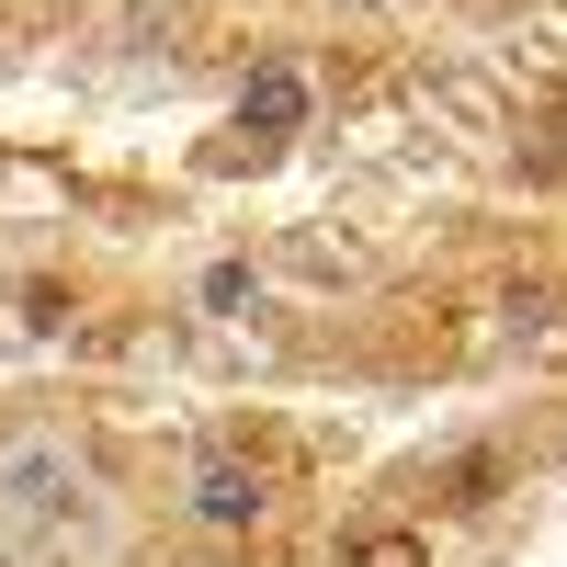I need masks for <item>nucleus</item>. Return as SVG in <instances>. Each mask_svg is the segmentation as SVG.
Listing matches in <instances>:
<instances>
[{
	"mask_svg": "<svg viewBox=\"0 0 567 567\" xmlns=\"http://www.w3.org/2000/svg\"><path fill=\"white\" fill-rule=\"evenodd\" d=\"M91 523H103V499L69 443H0V567H69Z\"/></svg>",
	"mask_w": 567,
	"mask_h": 567,
	"instance_id": "obj_1",
	"label": "nucleus"
},
{
	"mask_svg": "<svg viewBox=\"0 0 567 567\" xmlns=\"http://www.w3.org/2000/svg\"><path fill=\"white\" fill-rule=\"evenodd\" d=\"M261 511H272V477H261L250 454H205L194 465V523L205 534H250Z\"/></svg>",
	"mask_w": 567,
	"mask_h": 567,
	"instance_id": "obj_2",
	"label": "nucleus"
},
{
	"mask_svg": "<svg viewBox=\"0 0 567 567\" xmlns=\"http://www.w3.org/2000/svg\"><path fill=\"white\" fill-rule=\"evenodd\" d=\"M499 488H511V454H488V443H465L443 477H432V499H443V511H488Z\"/></svg>",
	"mask_w": 567,
	"mask_h": 567,
	"instance_id": "obj_3",
	"label": "nucleus"
},
{
	"mask_svg": "<svg viewBox=\"0 0 567 567\" xmlns=\"http://www.w3.org/2000/svg\"><path fill=\"white\" fill-rule=\"evenodd\" d=\"M239 125L296 136V125H307V80H296V69H261V80H250V103H239Z\"/></svg>",
	"mask_w": 567,
	"mask_h": 567,
	"instance_id": "obj_4",
	"label": "nucleus"
},
{
	"mask_svg": "<svg viewBox=\"0 0 567 567\" xmlns=\"http://www.w3.org/2000/svg\"><path fill=\"white\" fill-rule=\"evenodd\" d=\"M341 567H432V534H409V523H363Z\"/></svg>",
	"mask_w": 567,
	"mask_h": 567,
	"instance_id": "obj_5",
	"label": "nucleus"
},
{
	"mask_svg": "<svg viewBox=\"0 0 567 567\" xmlns=\"http://www.w3.org/2000/svg\"><path fill=\"white\" fill-rule=\"evenodd\" d=\"M250 296H261V284H250V272H239V261H216V272H205V307H216V318H239V307H250Z\"/></svg>",
	"mask_w": 567,
	"mask_h": 567,
	"instance_id": "obj_6",
	"label": "nucleus"
}]
</instances>
